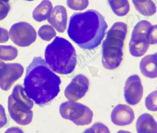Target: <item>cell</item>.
<instances>
[{"label": "cell", "mask_w": 157, "mask_h": 133, "mask_svg": "<svg viewBox=\"0 0 157 133\" xmlns=\"http://www.w3.org/2000/svg\"><path fill=\"white\" fill-rule=\"evenodd\" d=\"M60 78L41 57H36L28 66L24 80V91L40 106L48 104L59 92Z\"/></svg>", "instance_id": "1"}, {"label": "cell", "mask_w": 157, "mask_h": 133, "mask_svg": "<svg viewBox=\"0 0 157 133\" xmlns=\"http://www.w3.org/2000/svg\"><path fill=\"white\" fill-rule=\"evenodd\" d=\"M108 27L103 16L98 11L89 9L74 13L67 29L69 37L80 48L92 50L98 47Z\"/></svg>", "instance_id": "2"}, {"label": "cell", "mask_w": 157, "mask_h": 133, "mask_svg": "<svg viewBox=\"0 0 157 133\" xmlns=\"http://www.w3.org/2000/svg\"><path fill=\"white\" fill-rule=\"evenodd\" d=\"M45 61L54 72L69 74L74 70L77 64L75 50L66 39L56 37L46 46L44 53Z\"/></svg>", "instance_id": "3"}, {"label": "cell", "mask_w": 157, "mask_h": 133, "mask_svg": "<svg viewBox=\"0 0 157 133\" xmlns=\"http://www.w3.org/2000/svg\"><path fill=\"white\" fill-rule=\"evenodd\" d=\"M127 32V25L121 22L115 23L107 32L102 49L101 62L106 69L113 70L120 65Z\"/></svg>", "instance_id": "4"}, {"label": "cell", "mask_w": 157, "mask_h": 133, "mask_svg": "<svg viewBox=\"0 0 157 133\" xmlns=\"http://www.w3.org/2000/svg\"><path fill=\"white\" fill-rule=\"evenodd\" d=\"M33 102L26 94L21 85H16L9 96L8 108L9 114L17 123L26 125L32 121Z\"/></svg>", "instance_id": "5"}, {"label": "cell", "mask_w": 157, "mask_h": 133, "mask_svg": "<svg viewBox=\"0 0 157 133\" xmlns=\"http://www.w3.org/2000/svg\"><path fill=\"white\" fill-rule=\"evenodd\" d=\"M59 112L62 118L79 126L90 124L93 116V112L87 106L73 101L62 103L60 105Z\"/></svg>", "instance_id": "6"}, {"label": "cell", "mask_w": 157, "mask_h": 133, "mask_svg": "<svg viewBox=\"0 0 157 133\" xmlns=\"http://www.w3.org/2000/svg\"><path fill=\"white\" fill-rule=\"evenodd\" d=\"M151 25L148 21L143 20L134 27L129 45V51L132 56L141 57L147 51L150 44L147 34Z\"/></svg>", "instance_id": "7"}, {"label": "cell", "mask_w": 157, "mask_h": 133, "mask_svg": "<svg viewBox=\"0 0 157 133\" xmlns=\"http://www.w3.org/2000/svg\"><path fill=\"white\" fill-rule=\"evenodd\" d=\"M9 35L15 44L22 47L29 46L35 41L36 38V33L34 28L25 22L13 24L10 28Z\"/></svg>", "instance_id": "8"}, {"label": "cell", "mask_w": 157, "mask_h": 133, "mask_svg": "<svg viewBox=\"0 0 157 133\" xmlns=\"http://www.w3.org/2000/svg\"><path fill=\"white\" fill-rule=\"evenodd\" d=\"M124 92L125 99L128 104L134 105L139 102L143 95V88L138 75H132L127 78Z\"/></svg>", "instance_id": "9"}, {"label": "cell", "mask_w": 157, "mask_h": 133, "mask_svg": "<svg viewBox=\"0 0 157 133\" xmlns=\"http://www.w3.org/2000/svg\"><path fill=\"white\" fill-rule=\"evenodd\" d=\"M89 85L88 78L78 74L72 79L66 88L64 95L69 100L76 101L82 98L88 90Z\"/></svg>", "instance_id": "10"}, {"label": "cell", "mask_w": 157, "mask_h": 133, "mask_svg": "<svg viewBox=\"0 0 157 133\" xmlns=\"http://www.w3.org/2000/svg\"><path fill=\"white\" fill-rule=\"evenodd\" d=\"M24 68L18 63L6 64L5 69L0 77V87L4 91L9 90L14 83L23 75Z\"/></svg>", "instance_id": "11"}, {"label": "cell", "mask_w": 157, "mask_h": 133, "mask_svg": "<svg viewBox=\"0 0 157 133\" xmlns=\"http://www.w3.org/2000/svg\"><path fill=\"white\" fill-rule=\"evenodd\" d=\"M134 118L133 109L126 104H119L116 105L111 114L112 122L119 126H124L131 124Z\"/></svg>", "instance_id": "12"}, {"label": "cell", "mask_w": 157, "mask_h": 133, "mask_svg": "<svg viewBox=\"0 0 157 133\" xmlns=\"http://www.w3.org/2000/svg\"><path fill=\"white\" fill-rule=\"evenodd\" d=\"M67 19V11L63 6L58 5L54 7L48 17L49 23L60 33L65 31Z\"/></svg>", "instance_id": "13"}, {"label": "cell", "mask_w": 157, "mask_h": 133, "mask_svg": "<svg viewBox=\"0 0 157 133\" xmlns=\"http://www.w3.org/2000/svg\"><path fill=\"white\" fill-rule=\"evenodd\" d=\"M157 53L144 56L140 64V68L142 74L150 78H155L157 76Z\"/></svg>", "instance_id": "14"}, {"label": "cell", "mask_w": 157, "mask_h": 133, "mask_svg": "<svg viewBox=\"0 0 157 133\" xmlns=\"http://www.w3.org/2000/svg\"><path fill=\"white\" fill-rule=\"evenodd\" d=\"M137 132L138 133L157 132L156 122L152 116L148 113H144L140 116L136 123Z\"/></svg>", "instance_id": "15"}, {"label": "cell", "mask_w": 157, "mask_h": 133, "mask_svg": "<svg viewBox=\"0 0 157 133\" xmlns=\"http://www.w3.org/2000/svg\"><path fill=\"white\" fill-rule=\"evenodd\" d=\"M53 9L51 2L49 0H42L34 9L32 16L34 19L40 22L47 19Z\"/></svg>", "instance_id": "16"}, {"label": "cell", "mask_w": 157, "mask_h": 133, "mask_svg": "<svg viewBox=\"0 0 157 133\" xmlns=\"http://www.w3.org/2000/svg\"><path fill=\"white\" fill-rule=\"evenodd\" d=\"M132 2L137 10L144 16H151L156 12V5L152 0L144 1L132 0Z\"/></svg>", "instance_id": "17"}, {"label": "cell", "mask_w": 157, "mask_h": 133, "mask_svg": "<svg viewBox=\"0 0 157 133\" xmlns=\"http://www.w3.org/2000/svg\"><path fill=\"white\" fill-rule=\"evenodd\" d=\"M113 13L117 15L123 17L126 15L130 9L128 0H108Z\"/></svg>", "instance_id": "18"}, {"label": "cell", "mask_w": 157, "mask_h": 133, "mask_svg": "<svg viewBox=\"0 0 157 133\" xmlns=\"http://www.w3.org/2000/svg\"><path fill=\"white\" fill-rule=\"evenodd\" d=\"M18 50L10 45H0V59L5 61L14 60L17 56Z\"/></svg>", "instance_id": "19"}, {"label": "cell", "mask_w": 157, "mask_h": 133, "mask_svg": "<svg viewBox=\"0 0 157 133\" xmlns=\"http://www.w3.org/2000/svg\"><path fill=\"white\" fill-rule=\"evenodd\" d=\"M39 37L42 40L49 41L56 35V32L53 27L48 24L42 25L38 31Z\"/></svg>", "instance_id": "20"}, {"label": "cell", "mask_w": 157, "mask_h": 133, "mask_svg": "<svg viewBox=\"0 0 157 133\" xmlns=\"http://www.w3.org/2000/svg\"><path fill=\"white\" fill-rule=\"evenodd\" d=\"M89 0H67L68 7L74 10L82 11L85 9L89 5Z\"/></svg>", "instance_id": "21"}, {"label": "cell", "mask_w": 157, "mask_h": 133, "mask_svg": "<svg viewBox=\"0 0 157 133\" xmlns=\"http://www.w3.org/2000/svg\"><path fill=\"white\" fill-rule=\"evenodd\" d=\"M157 91L156 90L151 92L146 98L145 105L149 110L157 111Z\"/></svg>", "instance_id": "22"}, {"label": "cell", "mask_w": 157, "mask_h": 133, "mask_svg": "<svg viewBox=\"0 0 157 133\" xmlns=\"http://www.w3.org/2000/svg\"><path fill=\"white\" fill-rule=\"evenodd\" d=\"M85 132L110 133L108 128L103 124L97 122L95 123L90 128L86 130Z\"/></svg>", "instance_id": "23"}, {"label": "cell", "mask_w": 157, "mask_h": 133, "mask_svg": "<svg viewBox=\"0 0 157 133\" xmlns=\"http://www.w3.org/2000/svg\"><path fill=\"white\" fill-rule=\"evenodd\" d=\"M157 25H151L147 34V39L150 44H156L157 43Z\"/></svg>", "instance_id": "24"}, {"label": "cell", "mask_w": 157, "mask_h": 133, "mask_svg": "<svg viewBox=\"0 0 157 133\" xmlns=\"http://www.w3.org/2000/svg\"><path fill=\"white\" fill-rule=\"evenodd\" d=\"M10 9V6L8 2L0 0V21L7 16Z\"/></svg>", "instance_id": "25"}, {"label": "cell", "mask_w": 157, "mask_h": 133, "mask_svg": "<svg viewBox=\"0 0 157 133\" xmlns=\"http://www.w3.org/2000/svg\"><path fill=\"white\" fill-rule=\"evenodd\" d=\"M7 122V119L5 109L3 106L0 104V128L6 125Z\"/></svg>", "instance_id": "26"}, {"label": "cell", "mask_w": 157, "mask_h": 133, "mask_svg": "<svg viewBox=\"0 0 157 133\" xmlns=\"http://www.w3.org/2000/svg\"><path fill=\"white\" fill-rule=\"evenodd\" d=\"M9 39L8 31L3 28L0 27V43L7 42Z\"/></svg>", "instance_id": "27"}, {"label": "cell", "mask_w": 157, "mask_h": 133, "mask_svg": "<svg viewBox=\"0 0 157 133\" xmlns=\"http://www.w3.org/2000/svg\"><path fill=\"white\" fill-rule=\"evenodd\" d=\"M6 66V64L0 60V77L2 75Z\"/></svg>", "instance_id": "28"}, {"label": "cell", "mask_w": 157, "mask_h": 133, "mask_svg": "<svg viewBox=\"0 0 157 133\" xmlns=\"http://www.w3.org/2000/svg\"><path fill=\"white\" fill-rule=\"evenodd\" d=\"M2 0V1L4 2H8L10 0Z\"/></svg>", "instance_id": "29"}, {"label": "cell", "mask_w": 157, "mask_h": 133, "mask_svg": "<svg viewBox=\"0 0 157 133\" xmlns=\"http://www.w3.org/2000/svg\"><path fill=\"white\" fill-rule=\"evenodd\" d=\"M135 0L137 1H146L147 0Z\"/></svg>", "instance_id": "30"}, {"label": "cell", "mask_w": 157, "mask_h": 133, "mask_svg": "<svg viewBox=\"0 0 157 133\" xmlns=\"http://www.w3.org/2000/svg\"><path fill=\"white\" fill-rule=\"evenodd\" d=\"M25 0L27 1H33V0Z\"/></svg>", "instance_id": "31"}]
</instances>
